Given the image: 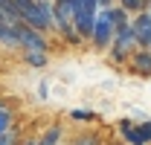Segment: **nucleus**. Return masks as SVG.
I'll return each instance as SVG.
<instances>
[{
	"mask_svg": "<svg viewBox=\"0 0 151 145\" xmlns=\"http://www.w3.org/2000/svg\"><path fill=\"white\" fill-rule=\"evenodd\" d=\"M134 50H139V38H137V32H134V26L128 23V26H122V29L113 32V41H111V47H108L105 52H108L111 61L125 64V61L134 55Z\"/></svg>",
	"mask_w": 151,
	"mask_h": 145,
	"instance_id": "obj_1",
	"label": "nucleus"
},
{
	"mask_svg": "<svg viewBox=\"0 0 151 145\" xmlns=\"http://www.w3.org/2000/svg\"><path fill=\"white\" fill-rule=\"evenodd\" d=\"M113 32H116V26L111 20V9H99L96 12V23H93V35H90L87 44L93 47L96 52H105L113 41Z\"/></svg>",
	"mask_w": 151,
	"mask_h": 145,
	"instance_id": "obj_2",
	"label": "nucleus"
},
{
	"mask_svg": "<svg viewBox=\"0 0 151 145\" xmlns=\"http://www.w3.org/2000/svg\"><path fill=\"white\" fill-rule=\"evenodd\" d=\"M116 128H119V142L122 145H151V119H142V122L122 119Z\"/></svg>",
	"mask_w": 151,
	"mask_h": 145,
	"instance_id": "obj_3",
	"label": "nucleus"
},
{
	"mask_svg": "<svg viewBox=\"0 0 151 145\" xmlns=\"http://www.w3.org/2000/svg\"><path fill=\"white\" fill-rule=\"evenodd\" d=\"M15 32H18V47L20 50H44V52H50L52 50V44H50V35L47 32H38L32 26H26V23H15Z\"/></svg>",
	"mask_w": 151,
	"mask_h": 145,
	"instance_id": "obj_4",
	"label": "nucleus"
},
{
	"mask_svg": "<svg viewBox=\"0 0 151 145\" xmlns=\"http://www.w3.org/2000/svg\"><path fill=\"white\" fill-rule=\"evenodd\" d=\"M125 70L139 78H151V50H145V47L134 50V55L125 61Z\"/></svg>",
	"mask_w": 151,
	"mask_h": 145,
	"instance_id": "obj_5",
	"label": "nucleus"
},
{
	"mask_svg": "<svg viewBox=\"0 0 151 145\" xmlns=\"http://www.w3.org/2000/svg\"><path fill=\"white\" fill-rule=\"evenodd\" d=\"M15 119H18V105H15V99L0 96V134L15 125Z\"/></svg>",
	"mask_w": 151,
	"mask_h": 145,
	"instance_id": "obj_6",
	"label": "nucleus"
},
{
	"mask_svg": "<svg viewBox=\"0 0 151 145\" xmlns=\"http://www.w3.org/2000/svg\"><path fill=\"white\" fill-rule=\"evenodd\" d=\"M20 58H23V64L32 67V70H41V67L50 64V52H44V50H20Z\"/></svg>",
	"mask_w": 151,
	"mask_h": 145,
	"instance_id": "obj_7",
	"label": "nucleus"
},
{
	"mask_svg": "<svg viewBox=\"0 0 151 145\" xmlns=\"http://www.w3.org/2000/svg\"><path fill=\"white\" fill-rule=\"evenodd\" d=\"M70 145H105V136H102L99 131H84V134H78Z\"/></svg>",
	"mask_w": 151,
	"mask_h": 145,
	"instance_id": "obj_8",
	"label": "nucleus"
},
{
	"mask_svg": "<svg viewBox=\"0 0 151 145\" xmlns=\"http://www.w3.org/2000/svg\"><path fill=\"white\" fill-rule=\"evenodd\" d=\"M111 20H113V26H116V29H122V26H128V23H131V12H128V9H122V6L116 3V6H111Z\"/></svg>",
	"mask_w": 151,
	"mask_h": 145,
	"instance_id": "obj_9",
	"label": "nucleus"
},
{
	"mask_svg": "<svg viewBox=\"0 0 151 145\" xmlns=\"http://www.w3.org/2000/svg\"><path fill=\"white\" fill-rule=\"evenodd\" d=\"M70 119H73V122H96L99 116H96V110H90V108H76V110H70Z\"/></svg>",
	"mask_w": 151,
	"mask_h": 145,
	"instance_id": "obj_10",
	"label": "nucleus"
},
{
	"mask_svg": "<svg viewBox=\"0 0 151 145\" xmlns=\"http://www.w3.org/2000/svg\"><path fill=\"white\" fill-rule=\"evenodd\" d=\"M116 3H119L122 9H128L131 15H137V12H142V9H145V0H116Z\"/></svg>",
	"mask_w": 151,
	"mask_h": 145,
	"instance_id": "obj_11",
	"label": "nucleus"
},
{
	"mask_svg": "<svg viewBox=\"0 0 151 145\" xmlns=\"http://www.w3.org/2000/svg\"><path fill=\"white\" fill-rule=\"evenodd\" d=\"M96 6L99 9H111V6H116V0H96Z\"/></svg>",
	"mask_w": 151,
	"mask_h": 145,
	"instance_id": "obj_12",
	"label": "nucleus"
},
{
	"mask_svg": "<svg viewBox=\"0 0 151 145\" xmlns=\"http://www.w3.org/2000/svg\"><path fill=\"white\" fill-rule=\"evenodd\" d=\"M105 145H122V142H105Z\"/></svg>",
	"mask_w": 151,
	"mask_h": 145,
	"instance_id": "obj_13",
	"label": "nucleus"
}]
</instances>
